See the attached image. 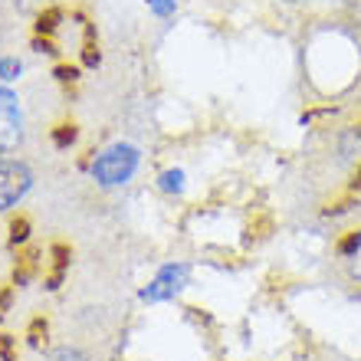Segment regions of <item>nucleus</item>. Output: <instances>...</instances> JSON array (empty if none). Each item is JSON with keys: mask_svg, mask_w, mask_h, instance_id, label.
<instances>
[{"mask_svg": "<svg viewBox=\"0 0 361 361\" xmlns=\"http://www.w3.org/2000/svg\"><path fill=\"white\" fill-rule=\"evenodd\" d=\"M135 168H138V152H135L132 145H112V148H105L92 161V174L102 188L125 184L135 174Z\"/></svg>", "mask_w": 361, "mask_h": 361, "instance_id": "nucleus-1", "label": "nucleus"}, {"mask_svg": "<svg viewBox=\"0 0 361 361\" xmlns=\"http://www.w3.org/2000/svg\"><path fill=\"white\" fill-rule=\"evenodd\" d=\"M30 184H33V174H30L27 164L0 161V210H10L13 204H20Z\"/></svg>", "mask_w": 361, "mask_h": 361, "instance_id": "nucleus-2", "label": "nucleus"}, {"mask_svg": "<svg viewBox=\"0 0 361 361\" xmlns=\"http://www.w3.org/2000/svg\"><path fill=\"white\" fill-rule=\"evenodd\" d=\"M23 142V115L10 89H0V152H13Z\"/></svg>", "mask_w": 361, "mask_h": 361, "instance_id": "nucleus-3", "label": "nucleus"}, {"mask_svg": "<svg viewBox=\"0 0 361 361\" xmlns=\"http://www.w3.org/2000/svg\"><path fill=\"white\" fill-rule=\"evenodd\" d=\"M49 259H53V269L47 273V279H43V286H47L49 293H56L59 286H63V276H66L69 269V259H73V250L66 247V243H53L49 247Z\"/></svg>", "mask_w": 361, "mask_h": 361, "instance_id": "nucleus-4", "label": "nucleus"}, {"mask_svg": "<svg viewBox=\"0 0 361 361\" xmlns=\"http://www.w3.org/2000/svg\"><path fill=\"white\" fill-rule=\"evenodd\" d=\"M338 154L345 161H361V125H352L338 135Z\"/></svg>", "mask_w": 361, "mask_h": 361, "instance_id": "nucleus-5", "label": "nucleus"}, {"mask_svg": "<svg viewBox=\"0 0 361 361\" xmlns=\"http://www.w3.org/2000/svg\"><path fill=\"white\" fill-rule=\"evenodd\" d=\"M342 253L348 257V269H352V276L361 283V230H355V233H348V237L342 240Z\"/></svg>", "mask_w": 361, "mask_h": 361, "instance_id": "nucleus-6", "label": "nucleus"}, {"mask_svg": "<svg viewBox=\"0 0 361 361\" xmlns=\"http://www.w3.org/2000/svg\"><path fill=\"white\" fill-rule=\"evenodd\" d=\"M59 20H63V10L59 7H47L37 17V37H53L59 30Z\"/></svg>", "mask_w": 361, "mask_h": 361, "instance_id": "nucleus-7", "label": "nucleus"}, {"mask_svg": "<svg viewBox=\"0 0 361 361\" xmlns=\"http://www.w3.org/2000/svg\"><path fill=\"white\" fill-rule=\"evenodd\" d=\"M49 138H53V145H56V148H73V145L79 142V125H73V122L56 125V128L49 132Z\"/></svg>", "mask_w": 361, "mask_h": 361, "instance_id": "nucleus-8", "label": "nucleus"}, {"mask_svg": "<svg viewBox=\"0 0 361 361\" xmlns=\"http://www.w3.org/2000/svg\"><path fill=\"white\" fill-rule=\"evenodd\" d=\"M37 259H39L37 250H30L27 257L20 259V267L13 269V286H27L30 279H33V273H37Z\"/></svg>", "mask_w": 361, "mask_h": 361, "instance_id": "nucleus-9", "label": "nucleus"}, {"mask_svg": "<svg viewBox=\"0 0 361 361\" xmlns=\"http://www.w3.org/2000/svg\"><path fill=\"white\" fill-rule=\"evenodd\" d=\"M27 240H30V220L10 217V247H23Z\"/></svg>", "mask_w": 361, "mask_h": 361, "instance_id": "nucleus-10", "label": "nucleus"}, {"mask_svg": "<svg viewBox=\"0 0 361 361\" xmlns=\"http://www.w3.org/2000/svg\"><path fill=\"white\" fill-rule=\"evenodd\" d=\"M49 361H89V355L76 345H63V348H53L49 352Z\"/></svg>", "mask_w": 361, "mask_h": 361, "instance_id": "nucleus-11", "label": "nucleus"}, {"mask_svg": "<svg viewBox=\"0 0 361 361\" xmlns=\"http://www.w3.org/2000/svg\"><path fill=\"white\" fill-rule=\"evenodd\" d=\"M47 319H43V315H39V319H33V322H30V329H27V342L33 345V348H39V345L47 342Z\"/></svg>", "mask_w": 361, "mask_h": 361, "instance_id": "nucleus-12", "label": "nucleus"}, {"mask_svg": "<svg viewBox=\"0 0 361 361\" xmlns=\"http://www.w3.org/2000/svg\"><path fill=\"white\" fill-rule=\"evenodd\" d=\"M82 59H86V66H99V43H92V30H86V49H82Z\"/></svg>", "mask_w": 361, "mask_h": 361, "instance_id": "nucleus-13", "label": "nucleus"}, {"mask_svg": "<svg viewBox=\"0 0 361 361\" xmlns=\"http://www.w3.org/2000/svg\"><path fill=\"white\" fill-rule=\"evenodd\" d=\"M17 76H20V63L17 59H4V63H0V79L10 82V79H17Z\"/></svg>", "mask_w": 361, "mask_h": 361, "instance_id": "nucleus-14", "label": "nucleus"}, {"mask_svg": "<svg viewBox=\"0 0 361 361\" xmlns=\"http://www.w3.org/2000/svg\"><path fill=\"white\" fill-rule=\"evenodd\" d=\"M0 361H17V355H13V335H0Z\"/></svg>", "mask_w": 361, "mask_h": 361, "instance_id": "nucleus-15", "label": "nucleus"}, {"mask_svg": "<svg viewBox=\"0 0 361 361\" xmlns=\"http://www.w3.org/2000/svg\"><path fill=\"white\" fill-rule=\"evenodd\" d=\"M180 180H184V174H180V171H168V174L161 178V188H164V190H180V188H184Z\"/></svg>", "mask_w": 361, "mask_h": 361, "instance_id": "nucleus-16", "label": "nucleus"}, {"mask_svg": "<svg viewBox=\"0 0 361 361\" xmlns=\"http://www.w3.org/2000/svg\"><path fill=\"white\" fill-rule=\"evenodd\" d=\"M53 76L59 79V82H76L79 79V66H56V73Z\"/></svg>", "mask_w": 361, "mask_h": 361, "instance_id": "nucleus-17", "label": "nucleus"}, {"mask_svg": "<svg viewBox=\"0 0 361 361\" xmlns=\"http://www.w3.org/2000/svg\"><path fill=\"white\" fill-rule=\"evenodd\" d=\"M13 289H17V286H4V289H0V315L7 312L10 302H13Z\"/></svg>", "mask_w": 361, "mask_h": 361, "instance_id": "nucleus-18", "label": "nucleus"}, {"mask_svg": "<svg viewBox=\"0 0 361 361\" xmlns=\"http://www.w3.org/2000/svg\"><path fill=\"white\" fill-rule=\"evenodd\" d=\"M33 47H37V53H47V56H53V53H56V47H53V39H49V37H37V39H33Z\"/></svg>", "mask_w": 361, "mask_h": 361, "instance_id": "nucleus-19", "label": "nucleus"}, {"mask_svg": "<svg viewBox=\"0 0 361 361\" xmlns=\"http://www.w3.org/2000/svg\"><path fill=\"white\" fill-rule=\"evenodd\" d=\"M352 188H361V168L355 171V180H352Z\"/></svg>", "mask_w": 361, "mask_h": 361, "instance_id": "nucleus-20", "label": "nucleus"}, {"mask_svg": "<svg viewBox=\"0 0 361 361\" xmlns=\"http://www.w3.org/2000/svg\"><path fill=\"white\" fill-rule=\"evenodd\" d=\"M289 4H299V0H289Z\"/></svg>", "mask_w": 361, "mask_h": 361, "instance_id": "nucleus-21", "label": "nucleus"}]
</instances>
